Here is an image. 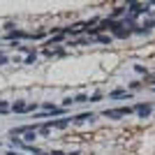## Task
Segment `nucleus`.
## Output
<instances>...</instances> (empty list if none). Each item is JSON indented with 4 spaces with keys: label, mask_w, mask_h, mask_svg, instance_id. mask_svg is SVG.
Listing matches in <instances>:
<instances>
[{
    "label": "nucleus",
    "mask_w": 155,
    "mask_h": 155,
    "mask_svg": "<svg viewBox=\"0 0 155 155\" xmlns=\"http://www.w3.org/2000/svg\"><path fill=\"white\" fill-rule=\"evenodd\" d=\"M134 111H137V114H139L141 118H146V116H150L153 107H150V104H139V107H134Z\"/></svg>",
    "instance_id": "nucleus-1"
},
{
    "label": "nucleus",
    "mask_w": 155,
    "mask_h": 155,
    "mask_svg": "<svg viewBox=\"0 0 155 155\" xmlns=\"http://www.w3.org/2000/svg\"><path fill=\"white\" fill-rule=\"evenodd\" d=\"M95 120V116H93V114H79V116H74V118H70L72 123H86V120Z\"/></svg>",
    "instance_id": "nucleus-2"
},
{
    "label": "nucleus",
    "mask_w": 155,
    "mask_h": 155,
    "mask_svg": "<svg viewBox=\"0 0 155 155\" xmlns=\"http://www.w3.org/2000/svg\"><path fill=\"white\" fill-rule=\"evenodd\" d=\"M70 125V118H63V120H51V123H46L44 127H67Z\"/></svg>",
    "instance_id": "nucleus-3"
},
{
    "label": "nucleus",
    "mask_w": 155,
    "mask_h": 155,
    "mask_svg": "<svg viewBox=\"0 0 155 155\" xmlns=\"http://www.w3.org/2000/svg\"><path fill=\"white\" fill-rule=\"evenodd\" d=\"M104 116H107V118H114V120H118V118H123V114H120V109H107V111H104Z\"/></svg>",
    "instance_id": "nucleus-4"
},
{
    "label": "nucleus",
    "mask_w": 155,
    "mask_h": 155,
    "mask_svg": "<svg viewBox=\"0 0 155 155\" xmlns=\"http://www.w3.org/2000/svg\"><path fill=\"white\" fill-rule=\"evenodd\" d=\"M132 97V93H125V91H114L111 93V100H127Z\"/></svg>",
    "instance_id": "nucleus-5"
},
{
    "label": "nucleus",
    "mask_w": 155,
    "mask_h": 155,
    "mask_svg": "<svg viewBox=\"0 0 155 155\" xmlns=\"http://www.w3.org/2000/svg\"><path fill=\"white\" fill-rule=\"evenodd\" d=\"M7 37L9 39H16V37H30V35H28V32H23V30H12V32H7Z\"/></svg>",
    "instance_id": "nucleus-6"
},
{
    "label": "nucleus",
    "mask_w": 155,
    "mask_h": 155,
    "mask_svg": "<svg viewBox=\"0 0 155 155\" xmlns=\"http://www.w3.org/2000/svg\"><path fill=\"white\" fill-rule=\"evenodd\" d=\"M26 107H28V104H23V102H14L12 104V109L16 111V114H26Z\"/></svg>",
    "instance_id": "nucleus-7"
},
{
    "label": "nucleus",
    "mask_w": 155,
    "mask_h": 155,
    "mask_svg": "<svg viewBox=\"0 0 155 155\" xmlns=\"http://www.w3.org/2000/svg\"><path fill=\"white\" fill-rule=\"evenodd\" d=\"M114 35H116V37H120V39H123V37H130V30H120V28H118V30L114 32Z\"/></svg>",
    "instance_id": "nucleus-8"
},
{
    "label": "nucleus",
    "mask_w": 155,
    "mask_h": 155,
    "mask_svg": "<svg viewBox=\"0 0 155 155\" xmlns=\"http://www.w3.org/2000/svg\"><path fill=\"white\" fill-rule=\"evenodd\" d=\"M32 139H35V130H28V132H26V139H23V141H26V143H30Z\"/></svg>",
    "instance_id": "nucleus-9"
},
{
    "label": "nucleus",
    "mask_w": 155,
    "mask_h": 155,
    "mask_svg": "<svg viewBox=\"0 0 155 155\" xmlns=\"http://www.w3.org/2000/svg\"><path fill=\"white\" fill-rule=\"evenodd\" d=\"M125 12V7H116V9H114V12H111V16H114V19H116V16H120V14Z\"/></svg>",
    "instance_id": "nucleus-10"
},
{
    "label": "nucleus",
    "mask_w": 155,
    "mask_h": 155,
    "mask_svg": "<svg viewBox=\"0 0 155 155\" xmlns=\"http://www.w3.org/2000/svg\"><path fill=\"white\" fill-rule=\"evenodd\" d=\"M97 42H100V44H109V42H111V37H107V35H102V37H97Z\"/></svg>",
    "instance_id": "nucleus-11"
},
{
    "label": "nucleus",
    "mask_w": 155,
    "mask_h": 155,
    "mask_svg": "<svg viewBox=\"0 0 155 155\" xmlns=\"http://www.w3.org/2000/svg\"><path fill=\"white\" fill-rule=\"evenodd\" d=\"M86 100H88L86 95H77V97H74V104H81V102H86Z\"/></svg>",
    "instance_id": "nucleus-12"
},
{
    "label": "nucleus",
    "mask_w": 155,
    "mask_h": 155,
    "mask_svg": "<svg viewBox=\"0 0 155 155\" xmlns=\"http://www.w3.org/2000/svg\"><path fill=\"white\" fill-rule=\"evenodd\" d=\"M35 58H37V53L32 51V53H30V56H28V58H26V65H30V63H32V60H35Z\"/></svg>",
    "instance_id": "nucleus-13"
},
{
    "label": "nucleus",
    "mask_w": 155,
    "mask_h": 155,
    "mask_svg": "<svg viewBox=\"0 0 155 155\" xmlns=\"http://www.w3.org/2000/svg\"><path fill=\"white\" fill-rule=\"evenodd\" d=\"M7 63V56H0V65H5Z\"/></svg>",
    "instance_id": "nucleus-14"
},
{
    "label": "nucleus",
    "mask_w": 155,
    "mask_h": 155,
    "mask_svg": "<svg viewBox=\"0 0 155 155\" xmlns=\"http://www.w3.org/2000/svg\"><path fill=\"white\" fill-rule=\"evenodd\" d=\"M49 155H63V153H60V150H53V153H49Z\"/></svg>",
    "instance_id": "nucleus-15"
}]
</instances>
